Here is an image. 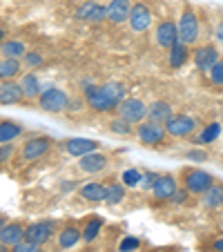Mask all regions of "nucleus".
<instances>
[{
  "instance_id": "39448f33",
  "label": "nucleus",
  "mask_w": 223,
  "mask_h": 252,
  "mask_svg": "<svg viewBox=\"0 0 223 252\" xmlns=\"http://www.w3.org/2000/svg\"><path fill=\"white\" fill-rule=\"evenodd\" d=\"M69 100H71V96L67 94L65 90L52 85L40 94V98L36 100V105H38L43 112H47V114H61V112H67Z\"/></svg>"
},
{
  "instance_id": "b1692460",
  "label": "nucleus",
  "mask_w": 223,
  "mask_h": 252,
  "mask_svg": "<svg viewBox=\"0 0 223 252\" xmlns=\"http://www.w3.org/2000/svg\"><path fill=\"white\" fill-rule=\"evenodd\" d=\"M81 239H83V228L69 223L58 232V248H61V250H69V248H74Z\"/></svg>"
},
{
  "instance_id": "9d476101",
  "label": "nucleus",
  "mask_w": 223,
  "mask_h": 252,
  "mask_svg": "<svg viewBox=\"0 0 223 252\" xmlns=\"http://www.w3.org/2000/svg\"><path fill=\"white\" fill-rule=\"evenodd\" d=\"M154 40H157V45L161 49H167V52H170L172 45L179 40V25H176L172 18L159 20L157 27H154Z\"/></svg>"
},
{
  "instance_id": "ea45409f",
  "label": "nucleus",
  "mask_w": 223,
  "mask_h": 252,
  "mask_svg": "<svg viewBox=\"0 0 223 252\" xmlns=\"http://www.w3.org/2000/svg\"><path fill=\"white\" fill-rule=\"evenodd\" d=\"M159 172H143V188H145V190H152L154 188V183L159 181Z\"/></svg>"
},
{
  "instance_id": "a19ab883",
  "label": "nucleus",
  "mask_w": 223,
  "mask_h": 252,
  "mask_svg": "<svg viewBox=\"0 0 223 252\" xmlns=\"http://www.w3.org/2000/svg\"><path fill=\"white\" fill-rule=\"evenodd\" d=\"M188 196H190V192L185 190V188H179V190H176V194L172 196L170 203H174V205H183L185 201H188Z\"/></svg>"
},
{
  "instance_id": "e433bc0d",
  "label": "nucleus",
  "mask_w": 223,
  "mask_h": 252,
  "mask_svg": "<svg viewBox=\"0 0 223 252\" xmlns=\"http://www.w3.org/2000/svg\"><path fill=\"white\" fill-rule=\"evenodd\" d=\"M40 248H43V246H36V243H32V241H27V239H25V241H20L18 246L11 248V252H43Z\"/></svg>"
},
{
  "instance_id": "7ed1b4c3",
  "label": "nucleus",
  "mask_w": 223,
  "mask_h": 252,
  "mask_svg": "<svg viewBox=\"0 0 223 252\" xmlns=\"http://www.w3.org/2000/svg\"><path fill=\"white\" fill-rule=\"evenodd\" d=\"M176 25H179V40L181 43L190 45V47L199 43V38H201V20H199V14H196L190 5L183 7V11H181Z\"/></svg>"
},
{
  "instance_id": "c756f323",
  "label": "nucleus",
  "mask_w": 223,
  "mask_h": 252,
  "mask_svg": "<svg viewBox=\"0 0 223 252\" xmlns=\"http://www.w3.org/2000/svg\"><path fill=\"white\" fill-rule=\"evenodd\" d=\"M109 132L116 134V136H132V134H136V127H134L129 121L121 119V116H116V119L109 121Z\"/></svg>"
},
{
  "instance_id": "393cba45",
  "label": "nucleus",
  "mask_w": 223,
  "mask_h": 252,
  "mask_svg": "<svg viewBox=\"0 0 223 252\" xmlns=\"http://www.w3.org/2000/svg\"><path fill=\"white\" fill-rule=\"evenodd\" d=\"M25 127L14 119H2L0 121V145L2 143H14L18 136H23Z\"/></svg>"
},
{
  "instance_id": "a878e982",
  "label": "nucleus",
  "mask_w": 223,
  "mask_h": 252,
  "mask_svg": "<svg viewBox=\"0 0 223 252\" xmlns=\"http://www.w3.org/2000/svg\"><path fill=\"white\" fill-rule=\"evenodd\" d=\"M190 45L181 43V40H176L174 45H172L170 49V67L172 69H181V67L188 63V58H190Z\"/></svg>"
},
{
  "instance_id": "6e6552de",
  "label": "nucleus",
  "mask_w": 223,
  "mask_h": 252,
  "mask_svg": "<svg viewBox=\"0 0 223 252\" xmlns=\"http://www.w3.org/2000/svg\"><path fill=\"white\" fill-rule=\"evenodd\" d=\"M196 127H199V123H196L194 116L183 114V112H181V114H174L165 123V129L172 138H188L196 132Z\"/></svg>"
},
{
  "instance_id": "20e7f679",
  "label": "nucleus",
  "mask_w": 223,
  "mask_h": 252,
  "mask_svg": "<svg viewBox=\"0 0 223 252\" xmlns=\"http://www.w3.org/2000/svg\"><path fill=\"white\" fill-rule=\"evenodd\" d=\"M181 181H183V188L190 192V194L203 196L205 192L217 183V179H214L210 172L201 170V167H185V170L181 172Z\"/></svg>"
},
{
  "instance_id": "f3484780",
  "label": "nucleus",
  "mask_w": 223,
  "mask_h": 252,
  "mask_svg": "<svg viewBox=\"0 0 223 252\" xmlns=\"http://www.w3.org/2000/svg\"><path fill=\"white\" fill-rule=\"evenodd\" d=\"M132 7H134L132 0H109L107 2V23L125 25L129 20Z\"/></svg>"
},
{
  "instance_id": "1a4fd4ad",
  "label": "nucleus",
  "mask_w": 223,
  "mask_h": 252,
  "mask_svg": "<svg viewBox=\"0 0 223 252\" xmlns=\"http://www.w3.org/2000/svg\"><path fill=\"white\" fill-rule=\"evenodd\" d=\"M74 18L83 20V23L100 25L107 20V5H100L98 0H85V2L74 11Z\"/></svg>"
},
{
  "instance_id": "c9c22d12",
  "label": "nucleus",
  "mask_w": 223,
  "mask_h": 252,
  "mask_svg": "<svg viewBox=\"0 0 223 252\" xmlns=\"http://www.w3.org/2000/svg\"><path fill=\"white\" fill-rule=\"evenodd\" d=\"M141 248V239L138 237H125L119 246V252H136Z\"/></svg>"
},
{
  "instance_id": "423d86ee",
  "label": "nucleus",
  "mask_w": 223,
  "mask_h": 252,
  "mask_svg": "<svg viewBox=\"0 0 223 252\" xmlns=\"http://www.w3.org/2000/svg\"><path fill=\"white\" fill-rule=\"evenodd\" d=\"M85 103L98 114L119 110V103L107 94V90L103 85H92V83H85Z\"/></svg>"
},
{
  "instance_id": "412c9836",
  "label": "nucleus",
  "mask_w": 223,
  "mask_h": 252,
  "mask_svg": "<svg viewBox=\"0 0 223 252\" xmlns=\"http://www.w3.org/2000/svg\"><path fill=\"white\" fill-rule=\"evenodd\" d=\"M20 85H23V92H25V98L27 100H38L40 94L45 92L43 83H40V78L33 74V71H25L23 76L18 78Z\"/></svg>"
},
{
  "instance_id": "bb28decb",
  "label": "nucleus",
  "mask_w": 223,
  "mask_h": 252,
  "mask_svg": "<svg viewBox=\"0 0 223 252\" xmlns=\"http://www.w3.org/2000/svg\"><path fill=\"white\" fill-rule=\"evenodd\" d=\"M201 205L205 210H217L223 205V183H214L203 196H201Z\"/></svg>"
},
{
  "instance_id": "6ab92c4d",
  "label": "nucleus",
  "mask_w": 223,
  "mask_h": 252,
  "mask_svg": "<svg viewBox=\"0 0 223 252\" xmlns=\"http://www.w3.org/2000/svg\"><path fill=\"white\" fill-rule=\"evenodd\" d=\"M25 230L27 225L23 221H11V223H5L0 228V243L7 248L18 246L20 241H25Z\"/></svg>"
},
{
  "instance_id": "dca6fc26",
  "label": "nucleus",
  "mask_w": 223,
  "mask_h": 252,
  "mask_svg": "<svg viewBox=\"0 0 223 252\" xmlns=\"http://www.w3.org/2000/svg\"><path fill=\"white\" fill-rule=\"evenodd\" d=\"M25 92L20 81H0V105L7 107V105H18L25 103Z\"/></svg>"
},
{
  "instance_id": "c85d7f7f",
  "label": "nucleus",
  "mask_w": 223,
  "mask_h": 252,
  "mask_svg": "<svg viewBox=\"0 0 223 252\" xmlns=\"http://www.w3.org/2000/svg\"><path fill=\"white\" fill-rule=\"evenodd\" d=\"M103 217H92V219L85 221V225H83V241L85 243H92L96 237H98V232L103 230Z\"/></svg>"
},
{
  "instance_id": "f704fd0d",
  "label": "nucleus",
  "mask_w": 223,
  "mask_h": 252,
  "mask_svg": "<svg viewBox=\"0 0 223 252\" xmlns=\"http://www.w3.org/2000/svg\"><path fill=\"white\" fill-rule=\"evenodd\" d=\"M23 63L27 65V69H36V67L45 65V56L43 54H38V52H27L25 54V58H23Z\"/></svg>"
},
{
  "instance_id": "5701e85b",
  "label": "nucleus",
  "mask_w": 223,
  "mask_h": 252,
  "mask_svg": "<svg viewBox=\"0 0 223 252\" xmlns=\"http://www.w3.org/2000/svg\"><path fill=\"white\" fill-rule=\"evenodd\" d=\"M25 74L23 58H2L0 61V81H18Z\"/></svg>"
},
{
  "instance_id": "a18cd8bd",
  "label": "nucleus",
  "mask_w": 223,
  "mask_h": 252,
  "mask_svg": "<svg viewBox=\"0 0 223 252\" xmlns=\"http://www.w3.org/2000/svg\"><path fill=\"white\" fill-rule=\"evenodd\" d=\"M0 252H7V246H2V243H0Z\"/></svg>"
},
{
  "instance_id": "49530a36",
  "label": "nucleus",
  "mask_w": 223,
  "mask_h": 252,
  "mask_svg": "<svg viewBox=\"0 0 223 252\" xmlns=\"http://www.w3.org/2000/svg\"><path fill=\"white\" fill-rule=\"evenodd\" d=\"M152 252H165V250H152Z\"/></svg>"
},
{
  "instance_id": "4c0bfd02",
  "label": "nucleus",
  "mask_w": 223,
  "mask_h": 252,
  "mask_svg": "<svg viewBox=\"0 0 223 252\" xmlns=\"http://www.w3.org/2000/svg\"><path fill=\"white\" fill-rule=\"evenodd\" d=\"M14 143H2L0 145V163L5 165V163H9L11 161V157H14Z\"/></svg>"
},
{
  "instance_id": "c03bdc74",
  "label": "nucleus",
  "mask_w": 223,
  "mask_h": 252,
  "mask_svg": "<svg viewBox=\"0 0 223 252\" xmlns=\"http://www.w3.org/2000/svg\"><path fill=\"white\" fill-rule=\"evenodd\" d=\"M214 36H217V43L223 45V20L217 25V29H214Z\"/></svg>"
},
{
  "instance_id": "de8ad7c7",
  "label": "nucleus",
  "mask_w": 223,
  "mask_h": 252,
  "mask_svg": "<svg viewBox=\"0 0 223 252\" xmlns=\"http://www.w3.org/2000/svg\"><path fill=\"white\" fill-rule=\"evenodd\" d=\"M221 232H223V219H221Z\"/></svg>"
},
{
  "instance_id": "cd10ccee",
  "label": "nucleus",
  "mask_w": 223,
  "mask_h": 252,
  "mask_svg": "<svg viewBox=\"0 0 223 252\" xmlns=\"http://www.w3.org/2000/svg\"><path fill=\"white\" fill-rule=\"evenodd\" d=\"M0 52H2V58H25L27 54V45L23 40H5V43H0Z\"/></svg>"
},
{
  "instance_id": "7c9ffc66",
  "label": "nucleus",
  "mask_w": 223,
  "mask_h": 252,
  "mask_svg": "<svg viewBox=\"0 0 223 252\" xmlns=\"http://www.w3.org/2000/svg\"><path fill=\"white\" fill-rule=\"evenodd\" d=\"M125 183L121 181V183H116V181H112V183H107V201L105 203H109V205H119V203H123L125 201Z\"/></svg>"
},
{
  "instance_id": "79ce46f5",
  "label": "nucleus",
  "mask_w": 223,
  "mask_h": 252,
  "mask_svg": "<svg viewBox=\"0 0 223 252\" xmlns=\"http://www.w3.org/2000/svg\"><path fill=\"white\" fill-rule=\"evenodd\" d=\"M210 252H223V234L210 243Z\"/></svg>"
},
{
  "instance_id": "58836bf2",
  "label": "nucleus",
  "mask_w": 223,
  "mask_h": 252,
  "mask_svg": "<svg viewBox=\"0 0 223 252\" xmlns=\"http://www.w3.org/2000/svg\"><path fill=\"white\" fill-rule=\"evenodd\" d=\"M185 158H188V161H194V163H203V161H208V152H205V150H188Z\"/></svg>"
},
{
  "instance_id": "09e8293b",
  "label": "nucleus",
  "mask_w": 223,
  "mask_h": 252,
  "mask_svg": "<svg viewBox=\"0 0 223 252\" xmlns=\"http://www.w3.org/2000/svg\"><path fill=\"white\" fill-rule=\"evenodd\" d=\"M221 208H223V205H221Z\"/></svg>"
},
{
  "instance_id": "aec40b11",
  "label": "nucleus",
  "mask_w": 223,
  "mask_h": 252,
  "mask_svg": "<svg viewBox=\"0 0 223 252\" xmlns=\"http://www.w3.org/2000/svg\"><path fill=\"white\" fill-rule=\"evenodd\" d=\"M78 196L90 201V203H103V201H107V183L103 181L85 183V186L78 188Z\"/></svg>"
},
{
  "instance_id": "37998d69",
  "label": "nucleus",
  "mask_w": 223,
  "mask_h": 252,
  "mask_svg": "<svg viewBox=\"0 0 223 252\" xmlns=\"http://www.w3.org/2000/svg\"><path fill=\"white\" fill-rule=\"evenodd\" d=\"M83 100H78V98H71L69 100V107H67V112H78V110H83Z\"/></svg>"
},
{
  "instance_id": "4468645a",
  "label": "nucleus",
  "mask_w": 223,
  "mask_h": 252,
  "mask_svg": "<svg viewBox=\"0 0 223 252\" xmlns=\"http://www.w3.org/2000/svg\"><path fill=\"white\" fill-rule=\"evenodd\" d=\"M61 150H65L69 157H85V154H92L96 150H100V143L94 141V138H81V136H74V138H65L61 143Z\"/></svg>"
},
{
  "instance_id": "72a5a7b5",
  "label": "nucleus",
  "mask_w": 223,
  "mask_h": 252,
  "mask_svg": "<svg viewBox=\"0 0 223 252\" xmlns=\"http://www.w3.org/2000/svg\"><path fill=\"white\" fill-rule=\"evenodd\" d=\"M208 81L212 87H223V58L208 71Z\"/></svg>"
},
{
  "instance_id": "ddd939ff",
  "label": "nucleus",
  "mask_w": 223,
  "mask_h": 252,
  "mask_svg": "<svg viewBox=\"0 0 223 252\" xmlns=\"http://www.w3.org/2000/svg\"><path fill=\"white\" fill-rule=\"evenodd\" d=\"M54 234H56V223H54V221H33V223H29L27 230H25V239L36 243V246L49 243Z\"/></svg>"
},
{
  "instance_id": "f257e3e1",
  "label": "nucleus",
  "mask_w": 223,
  "mask_h": 252,
  "mask_svg": "<svg viewBox=\"0 0 223 252\" xmlns=\"http://www.w3.org/2000/svg\"><path fill=\"white\" fill-rule=\"evenodd\" d=\"M54 143L56 141H54L52 136H47V134H32V136H27L23 143H20L18 161H23V163L38 161V158H43L45 154L52 152Z\"/></svg>"
},
{
  "instance_id": "a211bd4d",
  "label": "nucleus",
  "mask_w": 223,
  "mask_h": 252,
  "mask_svg": "<svg viewBox=\"0 0 223 252\" xmlns=\"http://www.w3.org/2000/svg\"><path fill=\"white\" fill-rule=\"evenodd\" d=\"M179 190V181H176L174 174H161L159 181L154 183L152 188V194L157 201H172V196L176 194Z\"/></svg>"
},
{
  "instance_id": "f8f14e48",
  "label": "nucleus",
  "mask_w": 223,
  "mask_h": 252,
  "mask_svg": "<svg viewBox=\"0 0 223 252\" xmlns=\"http://www.w3.org/2000/svg\"><path fill=\"white\" fill-rule=\"evenodd\" d=\"M219 61H221V54H219L217 45L205 43V45H199L192 52V63H194V67L199 71H210Z\"/></svg>"
},
{
  "instance_id": "2eb2a0df",
  "label": "nucleus",
  "mask_w": 223,
  "mask_h": 252,
  "mask_svg": "<svg viewBox=\"0 0 223 252\" xmlns=\"http://www.w3.org/2000/svg\"><path fill=\"white\" fill-rule=\"evenodd\" d=\"M107 165H109V157L105 152H100V150L78 158V167H81L85 174H100V172L107 170Z\"/></svg>"
},
{
  "instance_id": "0eeeda50",
  "label": "nucleus",
  "mask_w": 223,
  "mask_h": 252,
  "mask_svg": "<svg viewBox=\"0 0 223 252\" xmlns=\"http://www.w3.org/2000/svg\"><path fill=\"white\" fill-rule=\"evenodd\" d=\"M119 116L125 121H129L132 125H138L143 121H147V112H150V105L145 100L136 98V96H127L123 103L119 105Z\"/></svg>"
},
{
  "instance_id": "2f4dec72",
  "label": "nucleus",
  "mask_w": 223,
  "mask_h": 252,
  "mask_svg": "<svg viewBox=\"0 0 223 252\" xmlns=\"http://www.w3.org/2000/svg\"><path fill=\"white\" fill-rule=\"evenodd\" d=\"M219 134H221V123H210L205 125L203 129H201V134L196 136V143H214L219 138Z\"/></svg>"
},
{
  "instance_id": "4be33fe9",
  "label": "nucleus",
  "mask_w": 223,
  "mask_h": 252,
  "mask_svg": "<svg viewBox=\"0 0 223 252\" xmlns=\"http://www.w3.org/2000/svg\"><path fill=\"white\" fill-rule=\"evenodd\" d=\"M174 116V107H172L170 100H152L150 103V112H147V119L154 121V123H163L165 125L167 121Z\"/></svg>"
},
{
  "instance_id": "473e14b6",
  "label": "nucleus",
  "mask_w": 223,
  "mask_h": 252,
  "mask_svg": "<svg viewBox=\"0 0 223 252\" xmlns=\"http://www.w3.org/2000/svg\"><path fill=\"white\" fill-rule=\"evenodd\" d=\"M121 179H123V183H125L127 188H138V186H143V172L136 170V167H129V170H125Z\"/></svg>"
},
{
  "instance_id": "9b49d317",
  "label": "nucleus",
  "mask_w": 223,
  "mask_h": 252,
  "mask_svg": "<svg viewBox=\"0 0 223 252\" xmlns=\"http://www.w3.org/2000/svg\"><path fill=\"white\" fill-rule=\"evenodd\" d=\"M152 23H154V14H152V9H150V5H145V2H134L132 14H129V20H127L129 29H132L134 33H143L152 27Z\"/></svg>"
},
{
  "instance_id": "f03ea898",
  "label": "nucleus",
  "mask_w": 223,
  "mask_h": 252,
  "mask_svg": "<svg viewBox=\"0 0 223 252\" xmlns=\"http://www.w3.org/2000/svg\"><path fill=\"white\" fill-rule=\"evenodd\" d=\"M136 138L145 148H163L170 141V134H167L163 123H154V121L147 119L136 125Z\"/></svg>"
}]
</instances>
